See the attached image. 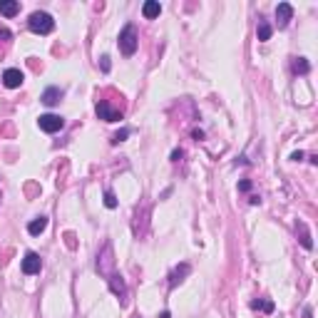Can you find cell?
Here are the masks:
<instances>
[{
    "instance_id": "484cf974",
    "label": "cell",
    "mask_w": 318,
    "mask_h": 318,
    "mask_svg": "<svg viewBox=\"0 0 318 318\" xmlns=\"http://www.w3.org/2000/svg\"><path fill=\"white\" fill-rule=\"evenodd\" d=\"M159 318H172V316H169V311H164V313H162Z\"/></svg>"
},
{
    "instance_id": "5b68a950",
    "label": "cell",
    "mask_w": 318,
    "mask_h": 318,
    "mask_svg": "<svg viewBox=\"0 0 318 318\" xmlns=\"http://www.w3.org/2000/svg\"><path fill=\"white\" fill-rule=\"evenodd\" d=\"M95 112H97V117H100V119H105V122H117V119H122V112H119V109H114V107H112L109 102H105V100H100V102H97Z\"/></svg>"
},
{
    "instance_id": "5bb4252c",
    "label": "cell",
    "mask_w": 318,
    "mask_h": 318,
    "mask_svg": "<svg viewBox=\"0 0 318 318\" xmlns=\"http://www.w3.org/2000/svg\"><path fill=\"white\" fill-rule=\"evenodd\" d=\"M159 13H162V5L157 3V0H147V3H144V8H142V15H144L147 20H152V18H159Z\"/></svg>"
},
{
    "instance_id": "7402d4cb",
    "label": "cell",
    "mask_w": 318,
    "mask_h": 318,
    "mask_svg": "<svg viewBox=\"0 0 318 318\" xmlns=\"http://www.w3.org/2000/svg\"><path fill=\"white\" fill-rule=\"evenodd\" d=\"M239 189H241V192H248V189H251V181H248V179L239 181Z\"/></svg>"
},
{
    "instance_id": "9a60e30c",
    "label": "cell",
    "mask_w": 318,
    "mask_h": 318,
    "mask_svg": "<svg viewBox=\"0 0 318 318\" xmlns=\"http://www.w3.org/2000/svg\"><path fill=\"white\" fill-rule=\"evenodd\" d=\"M45 229H47V216H37V219H33V221L28 224V234H33V236L42 234Z\"/></svg>"
},
{
    "instance_id": "7a4b0ae2",
    "label": "cell",
    "mask_w": 318,
    "mask_h": 318,
    "mask_svg": "<svg viewBox=\"0 0 318 318\" xmlns=\"http://www.w3.org/2000/svg\"><path fill=\"white\" fill-rule=\"evenodd\" d=\"M137 45H140V37H137V28L135 25H124L122 33H119V50L122 55H135L137 52Z\"/></svg>"
},
{
    "instance_id": "4fadbf2b",
    "label": "cell",
    "mask_w": 318,
    "mask_h": 318,
    "mask_svg": "<svg viewBox=\"0 0 318 318\" xmlns=\"http://www.w3.org/2000/svg\"><path fill=\"white\" fill-rule=\"evenodd\" d=\"M0 13L5 18H13L20 13V3H15V0H0Z\"/></svg>"
},
{
    "instance_id": "52a82bcc",
    "label": "cell",
    "mask_w": 318,
    "mask_h": 318,
    "mask_svg": "<svg viewBox=\"0 0 318 318\" xmlns=\"http://www.w3.org/2000/svg\"><path fill=\"white\" fill-rule=\"evenodd\" d=\"M23 80H25V75H23L18 68H10V70H5V72H3V85H5V87H10V90L20 87V85H23Z\"/></svg>"
},
{
    "instance_id": "603a6c76",
    "label": "cell",
    "mask_w": 318,
    "mask_h": 318,
    "mask_svg": "<svg viewBox=\"0 0 318 318\" xmlns=\"http://www.w3.org/2000/svg\"><path fill=\"white\" fill-rule=\"evenodd\" d=\"M179 159H181V149H174L172 152V162H179Z\"/></svg>"
},
{
    "instance_id": "277c9868",
    "label": "cell",
    "mask_w": 318,
    "mask_h": 318,
    "mask_svg": "<svg viewBox=\"0 0 318 318\" xmlns=\"http://www.w3.org/2000/svg\"><path fill=\"white\" fill-rule=\"evenodd\" d=\"M40 269H42V259H40V253L28 251V253H25V259H23V274H25V276H35V274H40Z\"/></svg>"
},
{
    "instance_id": "9c48e42d",
    "label": "cell",
    "mask_w": 318,
    "mask_h": 318,
    "mask_svg": "<svg viewBox=\"0 0 318 318\" xmlns=\"http://www.w3.org/2000/svg\"><path fill=\"white\" fill-rule=\"evenodd\" d=\"M291 18H293V8H291L288 3H279V5H276V20H279V28H286Z\"/></svg>"
},
{
    "instance_id": "7c38bea8",
    "label": "cell",
    "mask_w": 318,
    "mask_h": 318,
    "mask_svg": "<svg viewBox=\"0 0 318 318\" xmlns=\"http://www.w3.org/2000/svg\"><path fill=\"white\" fill-rule=\"evenodd\" d=\"M296 231H298V239H301V246L311 251V248H313V241H311V231H308V226H306L303 221H298V224H296Z\"/></svg>"
},
{
    "instance_id": "2e32d148",
    "label": "cell",
    "mask_w": 318,
    "mask_h": 318,
    "mask_svg": "<svg viewBox=\"0 0 318 318\" xmlns=\"http://www.w3.org/2000/svg\"><path fill=\"white\" fill-rule=\"evenodd\" d=\"M308 70H311V65H308L306 57H296L293 60V72L296 75H308Z\"/></svg>"
},
{
    "instance_id": "6da1fadb",
    "label": "cell",
    "mask_w": 318,
    "mask_h": 318,
    "mask_svg": "<svg viewBox=\"0 0 318 318\" xmlns=\"http://www.w3.org/2000/svg\"><path fill=\"white\" fill-rule=\"evenodd\" d=\"M28 25H30V30L37 33V35H50V33L55 30V20H52V15L45 13V10H35V13L30 15Z\"/></svg>"
},
{
    "instance_id": "8fae6325",
    "label": "cell",
    "mask_w": 318,
    "mask_h": 318,
    "mask_svg": "<svg viewBox=\"0 0 318 318\" xmlns=\"http://www.w3.org/2000/svg\"><path fill=\"white\" fill-rule=\"evenodd\" d=\"M189 271H192V269H189V264H181V266H177V269L169 274V286L174 288L177 283H181V281H184V276H186Z\"/></svg>"
},
{
    "instance_id": "d6986e66",
    "label": "cell",
    "mask_w": 318,
    "mask_h": 318,
    "mask_svg": "<svg viewBox=\"0 0 318 318\" xmlns=\"http://www.w3.org/2000/svg\"><path fill=\"white\" fill-rule=\"evenodd\" d=\"M127 137H130V130L124 127V130H119V132H114V135H112V144H119V142H124Z\"/></svg>"
},
{
    "instance_id": "30bf717a",
    "label": "cell",
    "mask_w": 318,
    "mask_h": 318,
    "mask_svg": "<svg viewBox=\"0 0 318 318\" xmlns=\"http://www.w3.org/2000/svg\"><path fill=\"white\" fill-rule=\"evenodd\" d=\"M62 95H65V92H62L60 87H47V90L42 92V102L52 107V105H57V102L62 100Z\"/></svg>"
},
{
    "instance_id": "ac0fdd59",
    "label": "cell",
    "mask_w": 318,
    "mask_h": 318,
    "mask_svg": "<svg viewBox=\"0 0 318 318\" xmlns=\"http://www.w3.org/2000/svg\"><path fill=\"white\" fill-rule=\"evenodd\" d=\"M251 308H253V311H259V308H261V311H266V313H274V303H271V301H261V298H259V301H253V303H251Z\"/></svg>"
},
{
    "instance_id": "3957f363",
    "label": "cell",
    "mask_w": 318,
    "mask_h": 318,
    "mask_svg": "<svg viewBox=\"0 0 318 318\" xmlns=\"http://www.w3.org/2000/svg\"><path fill=\"white\" fill-rule=\"evenodd\" d=\"M37 124H40V130H42V132L55 135V132H60L62 127H65V119H62L60 114H40Z\"/></svg>"
},
{
    "instance_id": "d4e9b609",
    "label": "cell",
    "mask_w": 318,
    "mask_h": 318,
    "mask_svg": "<svg viewBox=\"0 0 318 318\" xmlns=\"http://www.w3.org/2000/svg\"><path fill=\"white\" fill-rule=\"evenodd\" d=\"M303 318H311V308H306V311H303Z\"/></svg>"
},
{
    "instance_id": "cb8c5ba5",
    "label": "cell",
    "mask_w": 318,
    "mask_h": 318,
    "mask_svg": "<svg viewBox=\"0 0 318 318\" xmlns=\"http://www.w3.org/2000/svg\"><path fill=\"white\" fill-rule=\"evenodd\" d=\"M291 159H293V162H301V159H303V152H293Z\"/></svg>"
},
{
    "instance_id": "44dd1931",
    "label": "cell",
    "mask_w": 318,
    "mask_h": 318,
    "mask_svg": "<svg viewBox=\"0 0 318 318\" xmlns=\"http://www.w3.org/2000/svg\"><path fill=\"white\" fill-rule=\"evenodd\" d=\"M100 65H102V70H105V72H109V57H107V55H102V57H100Z\"/></svg>"
},
{
    "instance_id": "ba28073f",
    "label": "cell",
    "mask_w": 318,
    "mask_h": 318,
    "mask_svg": "<svg viewBox=\"0 0 318 318\" xmlns=\"http://www.w3.org/2000/svg\"><path fill=\"white\" fill-rule=\"evenodd\" d=\"M107 281H109L112 293H114V296H119V301L124 303V301H127V286H124L122 276H119V274H109V276H107Z\"/></svg>"
},
{
    "instance_id": "ffe728a7",
    "label": "cell",
    "mask_w": 318,
    "mask_h": 318,
    "mask_svg": "<svg viewBox=\"0 0 318 318\" xmlns=\"http://www.w3.org/2000/svg\"><path fill=\"white\" fill-rule=\"evenodd\" d=\"M105 207H107V209H114V207H117V197H114V192H105Z\"/></svg>"
},
{
    "instance_id": "8992f818",
    "label": "cell",
    "mask_w": 318,
    "mask_h": 318,
    "mask_svg": "<svg viewBox=\"0 0 318 318\" xmlns=\"http://www.w3.org/2000/svg\"><path fill=\"white\" fill-rule=\"evenodd\" d=\"M112 266H114V259H112V246L107 244V246H105V251H102V256H97V269H100V274L109 276V274H114V271H112Z\"/></svg>"
},
{
    "instance_id": "e0dca14e",
    "label": "cell",
    "mask_w": 318,
    "mask_h": 318,
    "mask_svg": "<svg viewBox=\"0 0 318 318\" xmlns=\"http://www.w3.org/2000/svg\"><path fill=\"white\" fill-rule=\"evenodd\" d=\"M271 33H274V28H271L269 23H264V20H261V23H259V30H256L259 40H261V42H266V40L271 37Z\"/></svg>"
}]
</instances>
